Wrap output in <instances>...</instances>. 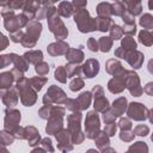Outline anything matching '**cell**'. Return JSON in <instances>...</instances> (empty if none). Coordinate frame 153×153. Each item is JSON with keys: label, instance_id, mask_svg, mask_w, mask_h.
I'll return each instance as SVG.
<instances>
[{"label": "cell", "instance_id": "cell-1", "mask_svg": "<svg viewBox=\"0 0 153 153\" xmlns=\"http://www.w3.org/2000/svg\"><path fill=\"white\" fill-rule=\"evenodd\" d=\"M29 80L26 79H20L19 81H17L16 88L19 91L20 94V100L25 106H31L35 102H36V92L31 90V87H29Z\"/></svg>", "mask_w": 153, "mask_h": 153}, {"label": "cell", "instance_id": "cell-2", "mask_svg": "<svg viewBox=\"0 0 153 153\" xmlns=\"http://www.w3.org/2000/svg\"><path fill=\"white\" fill-rule=\"evenodd\" d=\"M80 120H81V115L79 112L73 114L68 117V129L72 134V141L73 143H81L84 140V135L80 131Z\"/></svg>", "mask_w": 153, "mask_h": 153}, {"label": "cell", "instance_id": "cell-3", "mask_svg": "<svg viewBox=\"0 0 153 153\" xmlns=\"http://www.w3.org/2000/svg\"><path fill=\"white\" fill-rule=\"evenodd\" d=\"M85 129L88 139H96L99 135V118L94 111L87 114L85 120Z\"/></svg>", "mask_w": 153, "mask_h": 153}, {"label": "cell", "instance_id": "cell-4", "mask_svg": "<svg viewBox=\"0 0 153 153\" xmlns=\"http://www.w3.org/2000/svg\"><path fill=\"white\" fill-rule=\"evenodd\" d=\"M43 102H44V104L48 103V105H50L51 103H55V102H57V103H63L65 102L66 103L67 102V98H66L65 92L61 88H59V87H56V86L53 85L47 91V93H45V96L43 98Z\"/></svg>", "mask_w": 153, "mask_h": 153}, {"label": "cell", "instance_id": "cell-5", "mask_svg": "<svg viewBox=\"0 0 153 153\" xmlns=\"http://www.w3.org/2000/svg\"><path fill=\"white\" fill-rule=\"evenodd\" d=\"M128 116L135 121H143L148 116V110L141 103H131L128 108Z\"/></svg>", "mask_w": 153, "mask_h": 153}, {"label": "cell", "instance_id": "cell-6", "mask_svg": "<svg viewBox=\"0 0 153 153\" xmlns=\"http://www.w3.org/2000/svg\"><path fill=\"white\" fill-rule=\"evenodd\" d=\"M5 114V130L12 133L18 127V123L20 121V112L14 109H7Z\"/></svg>", "mask_w": 153, "mask_h": 153}, {"label": "cell", "instance_id": "cell-7", "mask_svg": "<svg viewBox=\"0 0 153 153\" xmlns=\"http://www.w3.org/2000/svg\"><path fill=\"white\" fill-rule=\"evenodd\" d=\"M126 86L133 96H140L142 93V88L140 87V81L137 75L134 72H128V76L126 80Z\"/></svg>", "mask_w": 153, "mask_h": 153}, {"label": "cell", "instance_id": "cell-8", "mask_svg": "<svg viewBox=\"0 0 153 153\" xmlns=\"http://www.w3.org/2000/svg\"><path fill=\"white\" fill-rule=\"evenodd\" d=\"M127 74H128V72H126V74H123V75L115 76L114 79H111L109 81L108 87H109V90L112 93H120V92H122L124 90V87H126V80H127V76L126 75Z\"/></svg>", "mask_w": 153, "mask_h": 153}, {"label": "cell", "instance_id": "cell-9", "mask_svg": "<svg viewBox=\"0 0 153 153\" xmlns=\"http://www.w3.org/2000/svg\"><path fill=\"white\" fill-rule=\"evenodd\" d=\"M82 72L86 75V78H93L99 72V63L97 60H87L86 63L82 66Z\"/></svg>", "mask_w": 153, "mask_h": 153}, {"label": "cell", "instance_id": "cell-10", "mask_svg": "<svg viewBox=\"0 0 153 153\" xmlns=\"http://www.w3.org/2000/svg\"><path fill=\"white\" fill-rule=\"evenodd\" d=\"M106 71L108 73L112 74L114 76H120V75H123L126 74L127 71H123L121 63L116 60H109L108 63H106Z\"/></svg>", "mask_w": 153, "mask_h": 153}, {"label": "cell", "instance_id": "cell-11", "mask_svg": "<svg viewBox=\"0 0 153 153\" xmlns=\"http://www.w3.org/2000/svg\"><path fill=\"white\" fill-rule=\"evenodd\" d=\"M24 137L27 139L30 146L37 145L39 142V140H41V136H39L38 131L33 127H26L25 128V135H24Z\"/></svg>", "mask_w": 153, "mask_h": 153}, {"label": "cell", "instance_id": "cell-12", "mask_svg": "<svg viewBox=\"0 0 153 153\" xmlns=\"http://www.w3.org/2000/svg\"><path fill=\"white\" fill-rule=\"evenodd\" d=\"M48 51L51 55H61V54H65V53L68 51V44H66L62 41L56 42V43H53V44H50L48 47Z\"/></svg>", "mask_w": 153, "mask_h": 153}, {"label": "cell", "instance_id": "cell-13", "mask_svg": "<svg viewBox=\"0 0 153 153\" xmlns=\"http://www.w3.org/2000/svg\"><path fill=\"white\" fill-rule=\"evenodd\" d=\"M126 60L129 62V65L133 68H140L141 65H142V61H143V55L140 51L128 53V56H127Z\"/></svg>", "mask_w": 153, "mask_h": 153}, {"label": "cell", "instance_id": "cell-14", "mask_svg": "<svg viewBox=\"0 0 153 153\" xmlns=\"http://www.w3.org/2000/svg\"><path fill=\"white\" fill-rule=\"evenodd\" d=\"M2 102L7 105V106H13V105H16L17 104V102H18V97H17V94L14 93V90H7V91H5V90H2Z\"/></svg>", "mask_w": 153, "mask_h": 153}, {"label": "cell", "instance_id": "cell-15", "mask_svg": "<svg viewBox=\"0 0 153 153\" xmlns=\"http://www.w3.org/2000/svg\"><path fill=\"white\" fill-rule=\"evenodd\" d=\"M23 57L29 63H37V62H42L43 55H42V51H39V50H32V51L25 53Z\"/></svg>", "mask_w": 153, "mask_h": 153}, {"label": "cell", "instance_id": "cell-16", "mask_svg": "<svg viewBox=\"0 0 153 153\" xmlns=\"http://www.w3.org/2000/svg\"><path fill=\"white\" fill-rule=\"evenodd\" d=\"M122 17H123V22H124V29H123V31H124L126 33H128V35L135 33L136 26H135L134 19H133L130 16H127V14H123Z\"/></svg>", "mask_w": 153, "mask_h": 153}, {"label": "cell", "instance_id": "cell-17", "mask_svg": "<svg viewBox=\"0 0 153 153\" xmlns=\"http://www.w3.org/2000/svg\"><path fill=\"white\" fill-rule=\"evenodd\" d=\"M127 100H126V98H123V97H121V98H118L117 100H115L114 102V104H112V111L116 114V116L118 117V116H121L123 112H124V110H126V108H127Z\"/></svg>", "mask_w": 153, "mask_h": 153}, {"label": "cell", "instance_id": "cell-18", "mask_svg": "<svg viewBox=\"0 0 153 153\" xmlns=\"http://www.w3.org/2000/svg\"><path fill=\"white\" fill-rule=\"evenodd\" d=\"M14 80V76H13V73L12 71L11 72H5L0 75V85H1V88L5 90V88H10V86L12 85Z\"/></svg>", "mask_w": 153, "mask_h": 153}, {"label": "cell", "instance_id": "cell-19", "mask_svg": "<svg viewBox=\"0 0 153 153\" xmlns=\"http://www.w3.org/2000/svg\"><path fill=\"white\" fill-rule=\"evenodd\" d=\"M66 59H68L71 62L73 63H78L80 61H82L84 59V54L81 50H76V49H71L66 53Z\"/></svg>", "mask_w": 153, "mask_h": 153}, {"label": "cell", "instance_id": "cell-20", "mask_svg": "<svg viewBox=\"0 0 153 153\" xmlns=\"http://www.w3.org/2000/svg\"><path fill=\"white\" fill-rule=\"evenodd\" d=\"M79 106H80V110H84L86 108H88L90 103H91V92H82L78 99H76Z\"/></svg>", "mask_w": 153, "mask_h": 153}, {"label": "cell", "instance_id": "cell-21", "mask_svg": "<svg viewBox=\"0 0 153 153\" xmlns=\"http://www.w3.org/2000/svg\"><path fill=\"white\" fill-rule=\"evenodd\" d=\"M94 109L97 111L105 112L109 109V102H108V99H105L103 96L102 97H97L94 99Z\"/></svg>", "mask_w": 153, "mask_h": 153}, {"label": "cell", "instance_id": "cell-22", "mask_svg": "<svg viewBox=\"0 0 153 153\" xmlns=\"http://www.w3.org/2000/svg\"><path fill=\"white\" fill-rule=\"evenodd\" d=\"M148 151V147L146 146L145 142H136L134 143L133 146H130V148L128 149L127 153H147Z\"/></svg>", "mask_w": 153, "mask_h": 153}, {"label": "cell", "instance_id": "cell-23", "mask_svg": "<svg viewBox=\"0 0 153 153\" xmlns=\"http://www.w3.org/2000/svg\"><path fill=\"white\" fill-rule=\"evenodd\" d=\"M139 41L145 45H151L153 43V36L147 30H142L139 33Z\"/></svg>", "mask_w": 153, "mask_h": 153}, {"label": "cell", "instance_id": "cell-24", "mask_svg": "<svg viewBox=\"0 0 153 153\" xmlns=\"http://www.w3.org/2000/svg\"><path fill=\"white\" fill-rule=\"evenodd\" d=\"M96 143H97V146H98L99 148H104V149H105V147L110 143V142H109V136H108L105 133L99 134V135L96 137Z\"/></svg>", "mask_w": 153, "mask_h": 153}, {"label": "cell", "instance_id": "cell-25", "mask_svg": "<svg viewBox=\"0 0 153 153\" xmlns=\"http://www.w3.org/2000/svg\"><path fill=\"white\" fill-rule=\"evenodd\" d=\"M99 48H100V50L102 51H104V53H106V51H109L110 50V48H111V45H112V41L110 39V37H102L100 39H99Z\"/></svg>", "mask_w": 153, "mask_h": 153}, {"label": "cell", "instance_id": "cell-26", "mask_svg": "<svg viewBox=\"0 0 153 153\" xmlns=\"http://www.w3.org/2000/svg\"><path fill=\"white\" fill-rule=\"evenodd\" d=\"M31 82V86H33V88L36 91H39L42 88V86L45 84L47 81V78H41V76H37V78H32L29 80Z\"/></svg>", "mask_w": 153, "mask_h": 153}, {"label": "cell", "instance_id": "cell-27", "mask_svg": "<svg viewBox=\"0 0 153 153\" xmlns=\"http://www.w3.org/2000/svg\"><path fill=\"white\" fill-rule=\"evenodd\" d=\"M140 24L145 29H152L153 27V17L151 14H143L140 18Z\"/></svg>", "mask_w": 153, "mask_h": 153}, {"label": "cell", "instance_id": "cell-28", "mask_svg": "<svg viewBox=\"0 0 153 153\" xmlns=\"http://www.w3.org/2000/svg\"><path fill=\"white\" fill-rule=\"evenodd\" d=\"M97 20V29L100 31H108L109 30V24L111 23V20L109 18H98Z\"/></svg>", "mask_w": 153, "mask_h": 153}, {"label": "cell", "instance_id": "cell-29", "mask_svg": "<svg viewBox=\"0 0 153 153\" xmlns=\"http://www.w3.org/2000/svg\"><path fill=\"white\" fill-rule=\"evenodd\" d=\"M110 30V35H111V38L112 39H120L121 37H122V35H123V29L122 27H120L118 25H112L111 26V29H109Z\"/></svg>", "mask_w": 153, "mask_h": 153}, {"label": "cell", "instance_id": "cell-30", "mask_svg": "<svg viewBox=\"0 0 153 153\" xmlns=\"http://www.w3.org/2000/svg\"><path fill=\"white\" fill-rule=\"evenodd\" d=\"M122 48H124L126 50H135L136 48V43L135 41L131 38V37H126L123 41H122Z\"/></svg>", "mask_w": 153, "mask_h": 153}, {"label": "cell", "instance_id": "cell-31", "mask_svg": "<svg viewBox=\"0 0 153 153\" xmlns=\"http://www.w3.org/2000/svg\"><path fill=\"white\" fill-rule=\"evenodd\" d=\"M66 76H67V72L65 71V68L62 66L57 67V69L55 71V79L59 80L60 82H66Z\"/></svg>", "mask_w": 153, "mask_h": 153}, {"label": "cell", "instance_id": "cell-32", "mask_svg": "<svg viewBox=\"0 0 153 153\" xmlns=\"http://www.w3.org/2000/svg\"><path fill=\"white\" fill-rule=\"evenodd\" d=\"M82 87H84V81H82V79H80V78L73 79V80L71 81V84H69V88H71L72 91H79V90L82 88Z\"/></svg>", "mask_w": 153, "mask_h": 153}, {"label": "cell", "instance_id": "cell-33", "mask_svg": "<svg viewBox=\"0 0 153 153\" xmlns=\"http://www.w3.org/2000/svg\"><path fill=\"white\" fill-rule=\"evenodd\" d=\"M13 140H14L13 134L7 133V130H4V131L1 133V141H2V145H4V146L11 145V143L13 142Z\"/></svg>", "mask_w": 153, "mask_h": 153}, {"label": "cell", "instance_id": "cell-34", "mask_svg": "<svg viewBox=\"0 0 153 153\" xmlns=\"http://www.w3.org/2000/svg\"><path fill=\"white\" fill-rule=\"evenodd\" d=\"M48 71H49L48 63H45V62H39V63L36 65V72H37L39 75H45V74L48 73Z\"/></svg>", "mask_w": 153, "mask_h": 153}, {"label": "cell", "instance_id": "cell-35", "mask_svg": "<svg viewBox=\"0 0 153 153\" xmlns=\"http://www.w3.org/2000/svg\"><path fill=\"white\" fill-rule=\"evenodd\" d=\"M66 104H67V108L72 111H79L80 110V106H79L76 99H67Z\"/></svg>", "mask_w": 153, "mask_h": 153}, {"label": "cell", "instance_id": "cell-36", "mask_svg": "<svg viewBox=\"0 0 153 153\" xmlns=\"http://www.w3.org/2000/svg\"><path fill=\"white\" fill-rule=\"evenodd\" d=\"M148 130H149V129H148V127H146V126L141 124V126H137V127L134 129V134L140 135V136H145V135H147Z\"/></svg>", "mask_w": 153, "mask_h": 153}, {"label": "cell", "instance_id": "cell-37", "mask_svg": "<svg viewBox=\"0 0 153 153\" xmlns=\"http://www.w3.org/2000/svg\"><path fill=\"white\" fill-rule=\"evenodd\" d=\"M128 5H129V12L131 14L136 16V14H139L141 12V5L139 2H135V4L131 2V4H128Z\"/></svg>", "mask_w": 153, "mask_h": 153}, {"label": "cell", "instance_id": "cell-38", "mask_svg": "<svg viewBox=\"0 0 153 153\" xmlns=\"http://www.w3.org/2000/svg\"><path fill=\"white\" fill-rule=\"evenodd\" d=\"M115 131H116V126H115L114 122H112V123H108V124L105 126V128H104V133H105L108 136L115 135Z\"/></svg>", "mask_w": 153, "mask_h": 153}, {"label": "cell", "instance_id": "cell-39", "mask_svg": "<svg viewBox=\"0 0 153 153\" xmlns=\"http://www.w3.org/2000/svg\"><path fill=\"white\" fill-rule=\"evenodd\" d=\"M118 126H120V128L122 129V131H123V130H128V129L131 128V123H130V121H129L128 118H121Z\"/></svg>", "mask_w": 153, "mask_h": 153}, {"label": "cell", "instance_id": "cell-40", "mask_svg": "<svg viewBox=\"0 0 153 153\" xmlns=\"http://www.w3.org/2000/svg\"><path fill=\"white\" fill-rule=\"evenodd\" d=\"M11 62H13V54H8V55H2L1 56V67H6Z\"/></svg>", "mask_w": 153, "mask_h": 153}, {"label": "cell", "instance_id": "cell-41", "mask_svg": "<svg viewBox=\"0 0 153 153\" xmlns=\"http://www.w3.org/2000/svg\"><path fill=\"white\" fill-rule=\"evenodd\" d=\"M120 137L123 141H131L133 137H134V133H129L128 130H123V131H121Z\"/></svg>", "mask_w": 153, "mask_h": 153}, {"label": "cell", "instance_id": "cell-42", "mask_svg": "<svg viewBox=\"0 0 153 153\" xmlns=\"http://www.w3.org/2000/svg\"><path fill=\"white\" fill-rule=\"evenodd\" d=\"M128 50H126L124 48H117L116 49V51H115V55L117 56V57H121V59H127V56H128Z\"/></svg>", "mask_w": 153, "mask_h": 153}, {"label": "cell", "instance_id": "cell-43", "mask_svg": "<svg viewBox=\"0 0 153 153\" xmlns=\"http://www.w3.org/2000/svg\"><path fill=\"white\" fill-rule=\"evenodd\" d=\"M79 67L78 66H68L67 67V75L69 76V78H72V76H74L75 74H78L79 73Z\"/></svg>", "mask_w": 153, "mask_h": 153}, {"label": "cell", "instance_id": "cell-44", "mask_svg": "<svg viewBox=\"0 0 153 153\" xmlns=\"http://www.w3.org/2000/svg\"><path fill=\"white\" fill-rule=\"evenodd\" d=\"M42 146H43V148H45L48 152H54V147L51 146V141H50V139H43L42 140Z\"/></svg>", "mask_w": 153, "mask_h": 153}, {"label": "cell", "instance_id": "cell-45", "mask_svg": "<svg viewBox=\"0 0 153 153\" xmlns=\"http://www.w3.org/2000/svg\"><path fill=\"white\" fill-rule=\"evenodd\" d=\"M87 47H88V49L92 50V51H97V50H98V43H97L96 39L92 38V37L88 39V42H87Z\"/></svg>", "mask_w": 153, "mask_h": 153}, {"label": "cell", "instance_id": "cell-46", "mask_svg": "<svg viewBox=\"0 0 153 153\" xmlns=\"http://www.w3.org/2000/svg\"><path fill=\"white\" fill-rule=\"evenodd\" d=\"M145 92L153 96V82H148L146 86H145Z\"/></svg>", "mask_w": 153, "mask_h": 153}, {"label": "cell", "instance_id": "cell-47", "mask_svg": "<svg viewBox=\"0 0 153 153\" xmlns=\"http://www.w3.org/2000/svg\"><path fill=\"white\" fill-rule=\"evenodd\" d=\"M6 44H7V38H6L5 36H2V45H1V48H0V49H2V50H4V49L6 48Z\"/></svg>", "mask_w": 153, "mask_h": 153}, {"label": "cell", "instance_id": "cell-48", "mask_svg": "<svg viewBox=\"0 0 153 153\" xmlns=\"http://www.w3.org/2000/svg\"><path fill=\"white\" fill-rule=\"evenodd\" d=\"M148 71H149V73L153 74V60H151V61L148 62Z\"/></svg>", "mask_w": 153, "mask_h": 153}, {"label": "cell", "instance_id": "cell-49", "mask_svg": "<svg viewBox=\"0 0 153 153\" xmlns=\"http://www.w3.org/2000/svg\"><path fill=\"white\" fill-rule=\"evenodd\" d=\"M31 153H45V151L42 149V148H36V149H33Z\"/></svg>", "mask_w": 153, "mask_h": 153}, {"label": "cell", "instance_id": "cell-50", "mask_svg": "<svg viewBox=\"0 0 153 153\" xmlns=\"http://www.w3.org/2000/svg\"><path fill=\"white\" fill-rule=\"evenodd\" d=\"M149 120H151V122L153 123V110L151 111V115H149Z\"/></svg>", "mask_w": 153, "mask_h": 153}, {"label": "cell", "instance_id": "cell-51", "mask_svg": "<svg viewBox=\"0 0 153 153\" xmlns=\"http://www.w3.org/2000/svg\"><path fill=\"white\" fill-rule=\"evenodd\" d=\"M148 6H149V8H151V10H153V2H152V1H149V2H148Z\"/></svg>", "mask_w": 153, "mask_h": 153}, {"label": "cell", "instance_id": "cell-52", "mask_svg": "<svg viewBox=\"0 0 153 153\" xmlns=\"http://www.w3.org/2000/svg\"><path fill=\"white\" fill-rule=\"evenodd\" d=\"M87 153H98V152H96L94 149H88V151H87Z\"/></svg>", "mask_w": 153, "mask_h": 153}, {"label": "cell", "instance_id": "cell-53", "mask_svg": "<svg viewBox=\"0 0 153 153\" xmlns=\"http://www.w3.org/2000/svg\"><path fill=\"white\" fill-rule=\"evenodd\" d=\"M2 153H8V152L6 151V148H5V147H2Z\"/></svg>", "mask_w": 153, "mask_h": 153}, {"label": "cell", "instance_id": "cell-54", "mask_svg": "<svg viewBox=\"0 0 153 153\" xmlns=\"http://www.w3.org/2000/svg\"><path fill=\"white\" fill-rule=\"evenodd\" d=\"M152 141H153V134H152Z\"/></svg>", "mask_w": 153, "mask_h": 153}, {"label": "cell", "instance_id": "cell-55", "mask_svg": "<svg viewBox=\"0 0 153 153\" xmlns=\"http://www.w3.org/2000/svg\"><path fill=\"white\" fill-rule=\"evenodd\" d=\"M152 36H153V35H152Z\"/></svg>", "mask_w": 153, "mask_h": 153}]
</instances>
